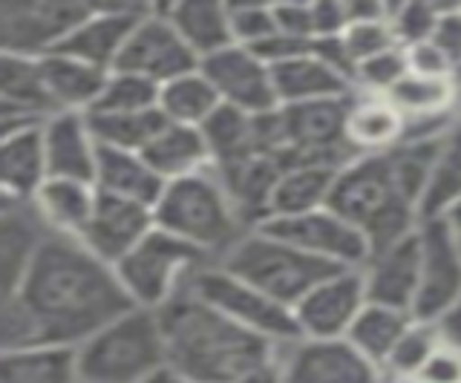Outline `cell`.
<instances>
[{"mask_svg":"<svg viewBox=\"0 0 461 383\" xmlns=\"http://www.w3.org/2000/svg\"><path fill=\"white\" fill-rule=\"evenodd\" d=\"M43 145H47V174L52 179L81 184L98 179V147L90 145V136L76 116L55 119L43 133Z\"/></svg>","mask_w":461,"mask_h":383,"instance_id":"19","label":"cell"},{"mask_svg":"<svg viewBox=\"0 0 461 383\" xmlns=\"http://www.w3.org/2000/svg\"><path fill=\"white\" fill-rule=\"evenodd\" d=\"M225 182L234 202L245 214H257V210L271 208L274 188L283 179V165L274 156H251L234 165H225Z\"/></svg>","mask_w":461,"mask_h":383,"instance_id":"32","label":"cell"},{"mask_svg":"<svg viewBox=\"0 0 461 383\" xmlns=\"http://www.w3.org/2000/svg\"><path fill=\"white\" fill-rule=\"evenodd\" d=\"M165 358L179 378L191 383H237L242 375L268 363V340L194 291L170 297L158 311Z\"/></svg>","mask_w":461,"mask_h":383,"instance_id":"2","label":"cell"},{"mask_svg":"<svg viewBox=\"0 0 461 383\" xmlns=\"http://www.w3.org/2000/svg\"><path fill=\"white\" fill-rule=\"evenodd\" d=\"M202 136H205L213 159L222 167L242 162V159H251V156H263L257 147L254 116H249V112H242L230 104H220L211 112L208 121L202 124Z\"/></svg>","mask_w":461,"mask_h":383,"instance_id":"25","label":"cell"},{"mask_svg":"<svg viewBox=\"0 0 461 383\" xmlns=\"http://www.w3.org/2000/svg\"><path fill=\"white\" fill-rule=\"evenodd\" d=\"M360 297H364V280L357 274L346 272L335 280H326L323 286H317L297 303V320L303 332L329 340L349 329L360 315Z\"/></svg>","mask_w":461,"mask_h":383,"instance_id":"17","label":"cell"},{"mask_svg":"<svg viewBox=\"0 0 461 383\" xmlns=\"http://www.w3.org/2000/svg\"><path fill=\"white\" fill-rule=\"evenodd\" d=\"M93 18V6L84 4H4L0 30L6 55H29L55 49L61 40Z\"/></svg>","mask_w":461,"mask_h":383,"instance_id":"10","label":"cell"},{"mask_svg":"<svg viewBox=\"0 0 461 383\" xmlns=\"http://www.w3.org/2000/svg\"><path fill=\"white\" fill-rule=\"evenodd\" d=\"M326 205L331 214L366 236L372 257L410 236L412 202L398 191L389 156H372L340 174L331 184Z\"/></svg>","mask_w":461,"mask_h":383,"instance_id":"3","label":"cell"},{"mask_svg":"<svg viewBox=\"0 0 461 383\" xmlns=\"http://www.w3.org/2000/svg\"><path fill=\"white\" fill-rule=\"evenodd\" d=\"M225 268L257 291L283 306L300 303L309 291L323 286L326 280L346 274V265L314 257L294 245H285L271 236H251L230 248Z\"/></svg>","mask_w":461,"mask_h":383,"instance_id":"4","label":"cell"},{"mask_svg":"<svg viewBox=\"0 0 461 383\" xmlns=\"http://www.w3.org/2000/svg\"><path fill=\"white\" fill-rule=\"evenodd\" d=\"M335 170L323 165H309V167H294L285 170L280 184L274 188L271 196V214L274 219H288V217H303L329 200L331 184H335Z\"/></svg>","mask_w":461,"mask_h":383,"instance_id":"26","label":"cell"},{"mask_svg":"<svg viewBox=\"0 0 461 383\" xmlns=\"http://www.w3.org/2000/svg\"><path fill=\"white\" fill-rule=\"evenodd\" d=\"M447 222H450V225H453V231L461 236V202L450 208V214H447Z\"/></svg>","mask_w":461,"mask_h":383,"instance_id":"53","label":"cell"},{"mask_svg":"<svg viewBox=\"0 0 461 383\" xmlns=\"http://www.w3.org/2000/svg\"><path fill=\"white\" fill-rule=\"evenodd\" d=\"M389 40H393V32L386 30L381 21H372V23H349V30L343 35V47L346 55L352 61H369L375 55H384L389 52Z\"/></svg>","mask_w":461,"mask_h":383,"instance_id":"41","label":"cell"},{"mask_svg":"<svg viewBox=\"0 0 461 383\" xmlns=\"http://www.w3.org/2000/svg\"><path fill=\"white\" fill-rule=\"evenodd\" d=\"M432 44H436L453 64L461 61V9L441 12L436 35H432Z\"/></svg>","mask_w":461,"mask_h":383,"instance_id":"47","label":"cell"},{"mask_svg":"<svg viewBox=\"0 0 461 383\" xmlns=\"http://www.w3.org/2000/svg\"><path fill=\"white\" fill-rule=\"evenodd\" d=\"M461 297V245L453 225L429 219L421 231V286L412 306L415 320H441Z\"/></svg>","mask_w":461,"mask_h":383,"instance_id":"9","label":"cell"},{"mask_svg":"<svg viewBox=\"0 0 461 383\" xmlns=\"http://www.w3.org/2000/svg\"><path fill=\"white\" fill-rule=\"evenodd\" d=\"M216 98H220V93L211 87L208 78L185 76V78L170 81L162 90V110L167 112V119L176 124H194V121L205 124L211 112L220 107Z\"/></svg>","mask_w":461,"mask_h":383,"instance_id":"36","label":"cell"},{"mask_svg":"<svg viewBox=\"0 0 461 383\" xmlns=\"http://www.w3.org/2000/svg\"><path fill=\"white\" fill-rule=\"evenodd\" d=\"M450 58L432 44V40H424V44H415L407 52V67L412 69V76H424V78H444L447 69H450Z\"/></svg>","mask_w":461,"mask_h":383,"instance_id":"46","label":"cell"},{"mask_svg":"<svg viewBox=\"0 0 461 383\" xmlns=\"http://www.w3.org/2000/svg\"><path fill=\"white\" fill-rule=\"evenodd\" d=\"M130 311H136V300L107 263L69 239H47L18 294L4 300V346L6 352L67 346L95 337Z\"/></svg>","mask_w":461,"mask_h":383,"instance_id":"1","label":"cell"},{"mask_svg":"<svg viewBox=\"0 0 461 383\" xmlns=\"http://www.w3.org/2000/svg\"><path fill=\"white\" fill-rule=\"evenodd\" d=\"M436 349H438V325L432 329L429 323H424V325H415V329H407V334L398 340V346L386 358V363L393 366L398 375H418Z\"/></svg>","mask_w":461,"mask_h":383,"instance_id":"40","label":"cell"},{"mask_svg":"<svg viewBox=\"0 0 461 383\" xmlns=\"http://www.w3.org/2000/svg\"><path fill=\"white\" fill-rule=\"evenodd\" d=\"M156 98H162V93L156 90L153 81L119 73L113 81H107L104 93L93 104V112H144L153 110Z\"/></svg>","mask_w":461,"mask_h":383,"instance_id":"38","label":"cell"},{"mask_svg":"<svg viewBox=\"0 0 461 383\" xmlns=\"http://www.w3.org/2000/svg\"><path fill=\"white\" fill-rule=\"evenodd\" d=\"M170 23L173 30L182 35V40L194 52H205L216 55L228 49L230 44V15L228 9L216 6V4H179L170 9Z\"/></svg>","mask_w":461,"mask_h":383,"instance_id":"30","label":"cell"},{"mask_svg":"<svg viewBox=\"0 0 461 383\" xmlns=\"http://www.w3.org/2000/svg\"><path fill=\"white\" fill-rule=\"evenodd\" d=\"M208 141L191 124L170 121L148 147L141 150V159L148 162L158 176H191V170L205 159Z\"/></svg>","mask_w":461,"mask_h":383,"instance_id":"24","label":"cell"},{"mask_svg":"<svg viewBox=\"0 0 461 383\" xmlns=\"http://www.w3.org/2000/svg\"><path fill=\"white\" fill-rule=\"evenodd\" d=\"M285 383H375L369 358L340 340H317L294 352Z\"/></svg>","mask_w":461,"mask_h":383,"instance_id":"16","label":"cell"},{"mask_svg":"<svg viewBox=\"0 0 461 383\" xmlns=\"http://www.w3.org/2000/svg\"><path fill=\"white\" fill-rule=\"evenodd\" d=\"M4 188L12 196H29L41 191V176L47 170V145L32 127L6 136L4 141Z\"/></svg>","mask_w":461,"mask_h":383,"instance_id":"31","label":"cell"},{"mask_svg":"<svg viewBox=\"0 0 461 383\" xmlns=\"http://www.w3.org/2000/svg\"><path fill=\"white\" fill-rule=\"evenodd\" d=\"M139 23V9H107L104 15L90 18L84 26H78L67 40H61L52 49V55H67V58L101 69L110 61L115 64Z\"/></svg>","mask_w":461,"mask_h":383,"instance_id":"18","label":"cell"},{"mask_svg":"<svg viewBox=\"0 0 461 383\" xmlns=\"http://www.w3.org/2000/svg\"><path fill=\"white\" fill-rule=\"evenodd\" d=\"M263 234L271 239H280L285 245H294L314 257L335 260L340 265L349 263H364L369 257V243L366 236L349 222H343L331 210H312L303 217H288V219H268L263 225Z\"/></svg>","mask_w":461,"mask_h":383,"instance_id":"11","label":"cell"},{"mask_svg":"<svg viewBox=\"0 0 461 383\" xmlns=\"http://www.w3.org/2000/svg\"><path fill=\"white\" fill-rule=\"evenodd\" d=\"M156 222L196 248L222 245L234 234V217L222 191L196 174L167 184L156 205Z\"/></svg>","mask_w":461,"mask_h":383,"instance_id":"6","label":"cell"},{"mask_svg":"<svg viewBox=\"0 0 461 383\" xmlns=\"http://www.w3.org/2000/svg\"><path fill=\"white\" fill-rule=\"evenodd\" d=\"M438 334L447 340V346L461 352V297H458V303L438 320Z\"/></svg>","mask_w":461,"mask_h":383,"instance_id":"50","label":"cell"},{"mask_svg":"<svg viewBox=\"0 0 461 383\" xmlns=\"http://www.w3.org/2000/svg\"><path fill=\"white\" fill-rule=\"evenodd\" d=\"M418 286H421V234H410L375 257L366 297L372 306L412 311Z\"/></svg>","mask_w":461,"mask_h":383,"instance_id":"15","label":"cell"},{"mask_svg":"<svg viewBox=\"0 0 461 383\" xmlns=\"http://www.w3.org/2000/svg\"><path fill=\"white\" fill-rule=\"evenodd\" d=\"M191 291L205 300L208 306L220 308L225 317L237 320L245 329L257 334H274V337H297L303 325L297 315H292L283 303L271 300L263 291H257L249 282H242L234 274L222 272H205L194 280Z\"/></svg>","mask_w":461,"mask_h":383,"instance_id":"8","label":"cell"},{"mask_svg":"<svg viewBox=\"0 0 461 383\" xmlns=\"http://www.w3.org/2000/svg\"><path fill=\"white\" fill-rule=\"evenodd\" d=\"M148 228L150 214L144 205L122 200V196L113 193H98L84 239L101 263H122L150 234Z\"/></svg>","mask_w":461,"mask_h":383,"instance_id":"14","label":"cell"},{"mask_svg":"<svg viewBox=\"0 0 461 383\" xmlns=\"http://www.w3.org/2000/svg\"><path fill=\"white\" fill-rule=\"evenodd\" d=\"M271 84H274L277 98H285V102H292V104L331 98L346 90V78L338 73V69H331L326 61L312 58V55L274 64Z\"/></svg>","mask_w":461,"mask_h":383,"instance_id":"21","label":"cell"},{"mask_svg":"<svg viewBox=\"0 0 461 383\" xmlns=\"http://www.w3.org/2000/svg\"><path fill=\"white\" fill-rule=\"evenodd\" d=\"M228 15H230V30L240 38L251 40V47L259 44V40L274 38L280 30L274 12L259 9V6H234V9H228Z\"/></svg>","mask_w":461,"mask_h":383,"instance_id":"42","label":"cell"},{"mask_svg":"<svg viewBox=\"0 0 461 383\" xmlns=\"http://www.w3.org/2000/svg\"><path fill=\"white\" fill-rule=\"evenodd\" d=\"M32 228L23 217H14L12 210L4 214L0 225V274H4V300L18 294L21 282L29 272V263L35 257Z\"/></svg>","mask_w":461,"mask_h":383,"instance_id":"35","label":"cell"},{"mask_svg":"<svg viewBox=\"0 0 461 383\" xmlns=\"http://www.w3.org/2000/svg\"><path fill=\"white\" fill-rule=\"evenodd\" d=\"M38 202L55 225H61L67 231H86V225L93 219L95 200L86 191V184L69 182V179H50L41 184Z\"/></svg>","mask_w":461,"mask_h":383,"instance_id":"34","label":"cell"},{"mask_svg":"<svg viewBox=\"0 0 461 383\" xmlns=\"http://www.w3.org/2000/svg\"><path fill=\"white\" fill-rule=\"evenodd\" d=\"M360 76H364L369 84L375 87H389L393 90L395 84L407 76V58L398 52H384V55H375V58L360 64Z\"/></svg>","mask_w":461,"mask_h":383,"instance_id":"44","label":"cell"},{"mask_svg":"<svg viewBox=\"0 0 461 383\" xmlns=\"http://www.w3.org/2000/svg\"><path fill=\"white\" fill-rule=\"evenodd\" d=\"M410 323L403 311L386 308V306H369L355 317L349 325L352 346L369 361H386L393 349L398 346V340L407 334Z\"/></svg>","mask_w":461,"mask_h":383,"instance_id":"33","label":"cell"},{"mask_svg":"<svg viewBox=\"0 0 461 383\" xmlns=\"http://www.w3.org/2000/svg\"><path fill=\"white\" fill-rule=\"evenodd\" d=\"M441 12L436 6H427V4H410L398 12L395 18V30L403 40L410 44H424V40H432L436 35V26H438Z\"/></svg>","mask_w":461,"mask_h":383,"instance_id":"43","label":"cell"},{"mask_svg":"<svg viewBox=\"0 0 461 383\" xmlns=\"http://www.w3.org/2000/svg\"><path fill=\"white\" fill-rule=\"evenodd\" d=\"M141 383H191V380H185V378H179L173 369H158L156 375H150L148 380H141Z\"/></svg>","mask_w":461,"mask_h":383,"instance_id":"52","label":"cell"},{"mask_svg":"<svg viewBox=\"0 0 461 383\" xmlns=\"http://www.w3.org/2000/svg\"><path fill=\"white\" fill-rule=\"evenodd\" d=\"M312 15H314V32H323V35L338 32L340 26L346 23V9L343 6L321 4V6H312Z\"/></svg>","mask_w":461,"mask_h":383,"instance_id":"49","label":"cell"},{"mask_svg":"<svg viewBox=\"0 0 461 383\" xmlns=\"http://www.w3.org/2000/svg\"><path fill=\"white\" fill-rule=\"evenodd\" d=\"M98 182L101 193L122 196L144 208L158 205L165 196V182L148 162L115 147H98Z\"/></svg>","mask_w":461,"mask_h":383,"instance_id":"20","label":"cell"},{"mask_svg":"<svg viewBox=\"0 0 461 383\" xmlns=\"http://www.w3.org/2000/svg\"><path fill=\"white\" fill-rule=\"evenodd\" d=\"M199 260L202 248L185 243L182 236L170 231H150L119 263V280L133 300L148 306H165L170 300V289L179 268Z\"/></svg>","mask_w":461,"mask_h":383,"instance_id":"7","label":"cell"},{"mask_svg":"<svg viewBox=\"0 0 461 383\" xmlns=\"http://www.w3.org/2000/svg\"><path fill=\"white\" fill-rule=\"evenodd\" d=\"M170 124L165 110L144 112H90L86 127L98 138V147L115 150H144Z\"/></svg>","mask_w":461,"mask_h":383,"instance_id":"22","label":"cell"},{"mask_svg":"<svg viewBox=\"0 0 461 383\" xmlns=\"http://www.w3.org/2000/svg\"><path fill=\"white\" fill-rule=\"evenodd\" d=\"M415 378L418 383H461V352L453 346L436 349Z\"/></svg>","mask_w":461,"mask_h":383,"instance_id":"45","label":"cell"},{"mask_svg":"<svg viewBox=\"0 0 461 383\" xmlns=\"http://www.w3.org/2000/svg\"><path fill=\"white\" fill-rule=\"evenodd\" d=\"M393 104L401 110L418 112V116H432L450 98V81L447 78H424V76H403L393 90H389Z\"/></svg>","mask_w":461,"mask_h":383,"instance_id":"39","label":"cell"},{"mask_svg":"<svg viewBox=\"0 0 461 383\" xmlns=\"http://www.w3.org/2000/svg\"><path fill=\"white\" fill-rule=\"evenodd\" d=\"M78 375V354L69 346H38L6 352L0 378L4 383H72Z\"/></svg>","mask_w":461,"mask_h":383,"instance_id":"23","label":"cell"},{"mask_svg":"<svg viewBox=\"0 0 461 383\" xmlns=\"http://www.w3.org/2000/svg\"><path fill=\"white\" fill-rule=\"evenodd\" d=\"M458 245H461V236H458Z\"/></svg>","mask_w":461,"mask_h":383,"instance_id":"54","label":"cell"},{"mask_svg":"<svg viewBox=\"0 0 461 383\" xmlns=\"http://www.w3.org/2000/svg\"><path fill=\"white\" fill-rule=\"evenodd\" d=\"M403 133L401 112L389 104H364L349 112L346 121V141L355 147H381Z\"/></svg>","mask_w":461,"mask_h":383,"instance_id":"37","label":"cell"},{"mask_svg":"<svg viewBox=\"0 0 461 383\" xmlns=\"http://www.w3.org/2000/svg\"><path fill=\"white\" fill-rule=\"evenodd\" d=\"M237 383H280V378H277V372L266 363V366H259V369H254V372H249V375H242Z\"/></svg>","mask_w":461,"mask_h":383,"instance_id":"51","label":"cell"},{"mask_svg":"<svg viewBox=\"0 0 461 383\" xmlns=\"http://www.w3.org/2000/svg\"><path fill=\"white\" fill-rule=\"evenodd\" d=\"M0 76H4V121H12L14 116L35 119L58 107L43 84L38 64H29L21 55H4Z\"/></svg>","mask_w":461,"mask_h":383,"instance_id":"28","label":"cell"},{"mask_svg":"<svg viewBox=\"0 0 461 383\" xmlns=\"http://www.w3.org/2000/svg\"><path fill=\"white\" fill-rule=\"evenodd\" d=\"M38 67L55 104H95L107 87V78L98 67L67 58V55H50Z\"/></svg>","mask_w":461,"mask_h":383,"instance_id":"27","label":"cell"},{"mask_svg":"<svg viewBox=\"0 0 461 383\" xmlns=\"http://www.w3.org/2000/svg\"><path fill=\"white\" fill-rule=\"evenodd\" d=\"M165 361L158 317L130 311L86 340L78 354V375L84 383H141L156 375Z\"/></svg>","mask_w":461,"mask_h":383,"instance_id":"5","label":"cell"},{"mask_svg":"<svg viewBox=\"0 0 461 383\" xmlns=\"http://www.w3.org/2000/svg\"><path fill=\"white\" fill-rule=\"evenodd\" d=\"M196 67L194 49L185 44L182 35L173 30L170 21H141L130 35L122 55L115 58V69L127 76H141L148 81H176L191 76Z\"/></svg>","mask_w":461,"mask_h":383,"instance_id":"12","label":"cell"},{"mask_svg":"<svg viewBox=\"0 0 461 383\" xmlns=\"http://www.w3.org/2000/svg\"><path fill=\"white\" fill-rule=\"evenodd\" d=\"M274 18H277L280 30L292 38H306L309 32H314L312 6H280L274 9Z\"/></svg>","mask_w":461,"mask_h":383,"instance_id":"48","label":"cell"},{"mask_svg":"<svg viewBox=\"0 0 461 383\" xmlns=\"http://www.w3.org/2000/svg\"><path fill=\"white\" fill-rule=\"evenodd\" d=\"M205 78L211 81V87L225 95V102L230 107H237L242 112H268L277 104V93H274L271 73L259 64L257 55L228 47L216 55H208L205 64Z\"/></svg>","mask_w":461,"mask_h":383,"instance_id":"13","label":"cell"},{"mask_svg":"<svg viewBox=\"0 0 461 383\" xmlns=\"http://www.w3.org/2000/svg\"><path fill=\"white\" fill-rule=\"evenodd\" d=\"M458 202H461V121L444 133L436 167H432V176L427 182V191L418 208H421V217L429 222V219H441L444 210L450 214V208Z\"/></svg>","mask_w":461,"mask_h":383,"instance_id":"29","label":"cell"}]
</instances>
